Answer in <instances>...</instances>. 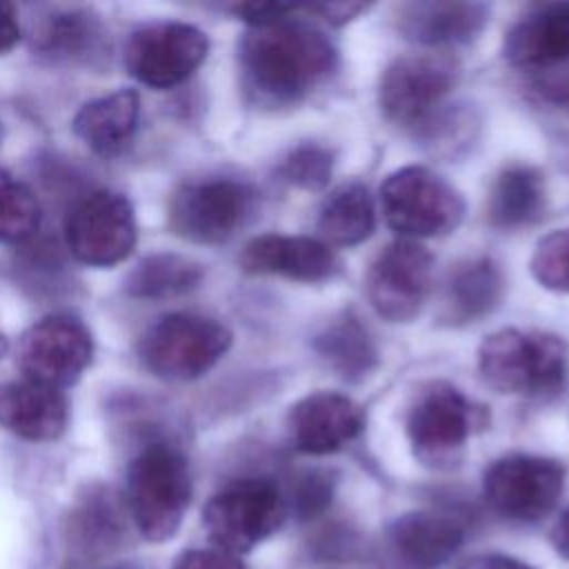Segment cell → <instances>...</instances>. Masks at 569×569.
Segmentation results:
<instances>
[{
  "label": "cell",
  "instance_id": "1",
  "mask_svg": "<svg viewBox=\"0 0 569 569\" xmlns=\"http://www.w3.org/2000/svg\"><path fill=\"white\" fill-rule=\"evenodd\" d=\"M289 16L249 27L238 47L242 84L264 107H291L320 89L338 69V49L307 18Z\"/></svg>",
  "mask_w": 569,
  "mask_h": 569
},
{
  "label": "cell",
  "instance_id": "2",
  "mask_svg": "<svg viewBox=\"0 0 569 569\" xmlns=\"http://www.w3.org/2000/svg\"><path fill=\"white\" fill-rule=\"evenodd\" d=\"M567 345L545 331L498 329L478 347V371L498 393L549 398L565 387Z\"/></svg>",
  "mask_w": 569,
  "mask_h": 569
},
{
  "label": "cell",
  "instance_id": "3",
  "mask_svg": "<svg viewBox=\"0 0 569 569\" xmlns=\"http://www.w3.org/2000/svg\"><path fill=\"white\" fill-rule=\"evenodd\" d=\"M127 511L138 531L162 542L171 538L191 502V471L187 458L169 442L142 447L127 469Z\"/></svg>",
  "mask_w": 569,
  "mask_h": 569
},
{
  "label": "cell",
  "instance_id": "4",
  "mask_svg": "<svg viewBox=\"0 0 569 569\" xmlns=\"http://www.w3.org/2000/svg\"><path fill=\"white\" fill-rule=\"evenodd\" d=\"M231 347V331L198 313H167L138 338L136 351L147 371L184 382L204 376Z\"/></svg>",
  "mask_w": 569,
  "mask_h": 569
},
{
  "label": "cell",
  "instance_id": "5",
  "mask_svg": "<svg viewBox=\"0 0 569 569\" xmlns=\"http://www.w3.org/2000/svg\"><path fill=\"white\" fill-rule=\"evenodd\" d=\"M385 222L405 240L451 233L465 218L462 193L440 173L409 164L391 171L380 187Z\"/></svg>",
  "mask_w": 569,
  "mask_h": 569
},
{
  "label": "cell",
  "instance_id": "6",
  "mask_svg": "<svg viewBox=\"0 0 569 569\" xmlns=\"http://www.w3.org/2000/svg\"><path fill=\"white\" fill-rule=\"evenodd\" d=\"M485 418V409L476 407L458 387L429 380L413 393L405 429L418 460L429 467H449L460 458L465 442Z\"/></svg>",
  "mask_w": 569,
  "mask_h": 569
},
{
  "label": "cell",
  "instance_id": "7",
  "mask_svg": "<svg viewBox=\"0 0 569 569\" xmlns=\"http://www.w3.org/2000/svg\"><path fill=\"white\" fill-rule=\"evenodd\" d=\"M458 64L442 53H409L396 58L380 78L378 102L387 120L425 131L445 111V100L458 82Z\"/></svg>",
  "mask_w": 569,
  "mask_h": 569
},
{
  "label": "cell",
  "instance_id": "8",
  "mask_svg": "<svg viewBox=\"0 0 569 569\" xmlns=\"http://www.w3.org/2000/svg\"><path fill=\"white\" fill-rule=\"evenodd\" d=\"M256 191L233 178H202L180 184L169 200V227L196 244H222L251 218Z\"/></svg>",
  "mask_w": 569,
  "mask_h": 569
},
{
  "label": "cell",
  "instance_id": "9",
  "mask_svg": "<svg viewBox=\"0 0 569 569\" xmlns=\"http://www.w3.org/2000/svg\"><path fill=\"white\" fill-rule=\"evenodd\" d=\"M202 520L220 551L244 553L282 525L284 498L271 480H236L209 498Z\"/></svg>",
  "mask_w": 569,
  "mask_h": 569
},
{
  "label": "cell",
  "instance_id": "10",
  "mask_svg": "<svg viewBox=\"0 0 569 569\" xmlns=\"http://www.w3.org/2000/svg\"><path fill=\"white\" fill-rule=\"evenodd\" d=\"M71 256L89 267H113L136 247V213L127 196L100 189L78 200L64 222Z\"/></svg>",
  "mask_w": 569,
  "mask_h": 569
},
{
  "label": "cell",
  "instance_id": "11",
  "mask_svg": "<svg viewBox=\"0 0 569 569\" xmlns=\"http://www.w3.org/2000/svg\"><path fill=\"white\" fill-rule=\"evenodd\" d=\"M565 489V467L553 458L513 453L496 460L482 478L487 505L502 518L533 522L545 518Z\"/></svg>",
  "mask_w": 569,
  "mask_h": 569
},
{
  "label": "cell",
  "instance_id": "12",
  "mask_svg": "<svg viewBox=\"0 0 569 569\" xmlns=\"http://www.w3.org/2000/svg\"><path fill=\"white\" fill-rule=\"evenodd\" d=\"M93 358V338L87 325L69 313H53L31 325L18 347V367L24 380L58 389L80 380Z\"/></svg>",
  "mask_w": 569,
  "mask_h": 569
},
{
  "label": "cell",
  "instance_id": "13",
  "mask_svg": "<svg viewBox=\"0 0 569 569\" xmlns=\"http://www.w3.org/2000/svg\"><path fill=\"white\" fill-rule=\"evenodd\" d=\"M209 38L187 22H153L131 33L124 49L127 71L151 89L182 84L204 62Z\"/></svg>",
  "mask_w": 569,
  "mask_h": 569
},
{
  "label": "cell",
  "instance_id": "14",
  "mask_svg": "<svg viewBox=\"0 0 569 569\" xmlns=\"http://www.w3.org/2000/svg\"><path fill=\"white\" fill-rule=\"evenodd\" d=\"M433 256L416 240L387 244L367 271V300L387 322H411L431 291Z\"/></svg>",
  "mask_w": 569,
  "mask_h": 569
},
{
  "label": "cell",
  "instance_id": "15",
  "mask_svg": "<svg viewBox=\"0 0 569 569\" xmlns=\"http://www.w3.org/2000/svg\"><path fill=\"white\" fill-rule=\"evenodd\" d=\"M502 56L531 78L569 71V0L529 7L507 29Z\"/></svg>",
  "mask_w": 569,
  "mask_h": 569
},
{
  "label": "cell",
  "instance_id": "16",
  "mask_svg": "<svg viewBox=\"0 0 569 569\" xmlns=\"http://www.w3.org/2000/svg\"><path fill=\"white\" fill-rule=\"evenodd\" d=\"M365 422V409L353 398L336 391H313L289 409L287 431L296 451L325 456L356 440Z\"/></svg>",
  "mask_w": 569,
  "mask_h": 569
},
{
  "label": "cell",
  "instance_id": "17",
  "mask_svg": "<svg viewBox=\"0 0 569 569\" xmlns=\"http://www.w3.org/2000/svg\"><path fill=\"white\" fill-rule=\"evenodd\" d=\"M238 260L247 273L280 276L298 282H322L340 269L336 251L311 236H256L242 247Z\"/></svg>",
  "mask_w": 569,
  "mask_h": 569
},
{
  "label": "cell",
  "instance_id": "18",
  "mask_svg": "<svg viewBox=\"0 0 569 569\" xmlns=\"http://www.w3.org/2000/svg\"><path fill=\"white\" fill-rule=\"evenodd\" d=\"M31 47L53 64H93L107 51V29L91 9H53L33 24Z\"/></svg>",
  "mask_w": 569,
  "mask_h": 569
},
{
  "label": "cell",
  "instance_id": "19",
  "mask_svg": "<svg viewBox=\"0 0 569 569\" xmlns=\"http://www.w3.org/2000/svg\"><path fill=\"white\" fill-rule=\"evenodd\" d=\"M489 7L482 2H405L396 11L398 31L427 47H453L471 42L487 24Z\"/></svg>",
  "mask_w": 569,
  "mask_h": 569
},
{
  "label": "cell",
  "instance_id": "20",
  "mask_svg": "<svg viewBox=\"0 0 569 569\" xmlns=\"http://www.w3.org/2000/svg\"><path fill=\"white\" fill-rule=\"evenodd\" d=\"M69 402L62 391L13 380L0 385V427L31 442H49L64 433Z\"/></svg>",
  "mask_w": 569,
  "mask_h": 569
},
{
  "label": "cell",
  "instance_id": "21",
  "mask_svg": "<svg viewBox=\"0 0 569 569\" xmlns=\"http://www.w3.org/2000/svg\"><path fill=\"white\" fill-rule=\"evenodd\" d=\"M502 291V271L491 258L462 260L445 280L440 320L449 327L478 322L500 305Z\"/></svg>",
  "mask_w": 569,
  "mask_h": 569
},
{
  "label": "cell",
  "instance_id": "22",
  "mask_svg": "<svg viewBox=\"0 0 569 569\" xmlns=\"http://www.w3.org/2000/svg\"><path fill=\"white\" fill-rule=\"evenodd\" d=\"M462 522L445 511H411L391 527L396 553L416 569H433L447 562L462 545Z\"/></svg>",
  "mask_w": 569,
  "mask_h": 569
},
{
  "label": "cell",
  "instance_id": "23",
  "mask_svg": "<svg viewBox=\"0 0 569 569\" xmlns=\"http://www.w3.org/2000/svg\"><path fill=\"white\" fill-rule=\"evenodd\" d=\"M140 118V98L131 89L89 100L76 113L73 133L98 156L120 153L133 138Z\"/></svg>",
  "mask_w": 569,
  "mask_h": 569
},
{
  "label": "cell",
  "instance_id": "24",
  "mask_svg": "<svg viewBox=\"0 0 569 569\" xmlns=\"http://www.w3.org/2000/svg\"><path fill=\"white\" fill-rule=\"evenodd\" d=\"M547 204L545 178L538 169L513 164L498 173L489 189L487 216L498 229H520L536 222Z\"/></svg>",
  "mask_w": 569,
  "mask_h": 569
},
{
  "label": "cell",
  "instance_id": "25",
  "mask_svg": "<svg viewBox=\"0 0 569 569\" xmlns=\"http://www.w3.org/2000/svg\"><path fill=\"white\" fill-rule=\"evenodd\" d=\"M318 358L342 380L360 382L378 365V349L358 318L345 316L327 325L316 338Z\"/></svg>",
  "mask_w": 569,
  "mask_h": 569
},
{
  "label": "cell",
  "instance_id": "26",
  "mask_svg": "<svg viewBox=\"0 0 569 569\" xmlns=\"http://www.w3.org/2000/svg\"><path fill=\"white\" fill-rule=\"evenodd\" d=\"M376 227L373 200L365 184L345 182L333 189L318 216V229L327 244L353 247L365 242Z\"/></svg>",
  "mask_w": 569,
  "mask_h": 569
},
{
  "label": "cell",
  "instance_id": "27",
  "mask_svg": "<svg viewBox=\"0 0 569 569\" xmlns=\"http://www.w3.org/2000/svg\"><path fill=\"white\" fill-rule=\"evenodd\" d=\"M202 267L178 253H151L142 258L124 280L131 298L162 300L193 291L202 282Z\"/></svg>",
  "mask_w": 569,
  "mask_h": 569
},
{
  "label": "cell",
  "instance_id": "28",
  "mask_svg": "<svg viewBox=\"0 0 569 569\" xmlns=\"http://www.w3.org/2000/svg\"><path fill=\"white\" fill-rule=\"evenodd\" d=\"M122 520L113 496L98 487L76 505L69 520V538L82 551H109L122 538Z\"/></svg>",
  "mask_w": 569,
  "mask_h": 569
},
{
  "label": "cell",
  "instance_id": "29",
  "mask_svg": "<svg viewBox=\"0 0 569 569\" xmlns=\"http://www.w3.org/2000/svg\"><path fill=\"white\" fill-rule=\"evenodd\" d=\"M40 202L13 173L0 167V242L24 244L40 229Z\"/></svg>",
  "mask_w": 569,
  "mask_h": 569
},
{
  "label": "cell",
  "instance_id": "30",
  "mask_svg": "<svg viewBox=\"0 0 569 569\" xmlns=\"http://www.w3.org/2000/svg\"><path fill=\"white\" fill-rule=\"evenodd\" d=\"M536 282L556 293H569V227L545 236L529 260Z\"/></svg>",
  "mask_w": 569,
  "mask_h": 569
},
{
  "label": "cell",
  "instance_id": "31",
  "mask_svg": "<svg viewBox=\"0 0 569 569\" xmlns=\"http://www.w3.org/2000/svg\"><path fill=\"white\" fill-rule=\"evenodd\" d=\"M333 171V153L316 142L298 144L282 162V176L298 189H322Z\"/></svg>",
  "mask_w": 569,
  "mask_h": 569
},
{
  "label": "cell",
  "instance_id": "32",
  "mask_svg": "<svg viewBox=\"0 0 569 569\" xmlns=\"http://www.w3.org/2000/svg\"><path fill=\"white\" fill-rule=\"evenodd\" d=\"M173 569H247L233 553L220 549H191L176 558Z\"/></svg>",
  "mask_w": 569,
  "mask_h": 569
},
{
  "label": "cell",
  "instance_id": "33",
  "mask_svg": "<svg viewBox=\"0 0 569 569\" xmlns=\"http://www.w3.org/2000/svg\"><path fill=\"white\" fill-rule=\"evenodd\" d=\"M531 84L545 102L569 113V71L531 78Z\"/></svg>",
  "mask_w": 569,
  "mask_h": 569
},
{
  "label": "cell",
  "instance_id": "34",
  "mask_svg": "<svg viewBox=\"0 0 569 569\" xmlns=\"http://www.w3.org/2000/svg\"><path fill=\"white\" fill-rule=\"evenodd\" d=\"M367 9L369 4H362V2H329V4H311V7H305L302 11L309 16H318L327 24H345Z\"/></svg>",
  "mask_w": 569,
  "mask_h": 569
},
{
  "label": "cell",
  "instance_id": "35",
  "mask_svg": "<svg viewBox=\"0 0 569 569\" xmlns=\"http://www.w3.org/2000/svg\"><path fill=\"white\" fill-rule=\"evenodd\" d=\"M20 40V22L11 2H0V53L11 51Z\"/></svg>",
  "mask_w": 569,
  "mask_h": 569
},
{
  "label": "cell",
  "instance_id": "36",
  "mask_svg": "<svg viewBox=\"0 0 569 569\" xmlns=\"http://www.w3.org/2000/svg\"><path fill=\"white\" fill-rule=\"evenodd\" d=\"M458 569H531V567L516 558H507V556H478V558L460 565Z\"/></svg>",
  "mask_w": 569,
  "mask_h": 569
},
{
  "label": "cell",
  "instance_id": "37",
  "mask_svg": "<svg viewBox=\"0 0 569 569\" xmlns=\"http://www.w3.org/2000/svg\"><path fill=\"white\" fill-rule=\"evenodd\" d=\"M551 542H553V547H556L565 558H569V509H565V511L560 513L558 522L553 525Z\"/></svg>",
  "mask_w": 569,
  "mask_h": 569
},
{
  "label": "cell",
  "instance_id": "38",
  "mask_svg": "<svg viewBox=\"0 0 569 569\" xmlns=\"http://www.w3.org/2000/svg\"><path fill=\"white\" fill-rule=\"evenodd\" d=\"M7 349H9V345H7V340H4V336L0 333V358L7 353Z\"/></svg>",
  "mask_w": 569,
  "mask_h": 569
},
{
  "label": "cell",
  "instance_id": "39",
  "mask_svg": "<svg viewBox=\"0 0 569 569\" xmlns=\"http://www.w3.org/2000/svg\"><path fill=\"white\" fill-rule=\"evenodd\" d=\"M0 138H2V127H0Z\"/></svg>",
  "mask_w": 569,
  "mask_h": 569
}]
</instances>
